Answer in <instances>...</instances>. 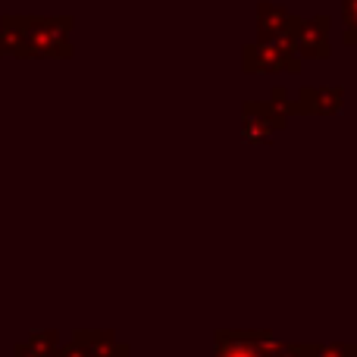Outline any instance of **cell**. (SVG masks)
<instances>
[{
	"instance_id": "1",
	"label": "cell",
	"mask_w": 357,
	"mask_h": 357,
	"mask_svg": "<svg viewBox=\"0 0 357 357\" xmlns=\"http://www.w3.org/2000/svg\"><path fill=\"white\" fill-rule=\"evenodd\" d=\"M73 16H0V56L16 60H69Z\"/></svg>"
},
{
	"instance_id": "2",
	"label": "cell",
	"mask_w": 357,
	"mask_h": 357,
	"mask_svg": "<svg viewBox=\"0 0 357 357\" xmlns=\"http://www.w3.org/2000/svg\"><path fill=\"white\" fill-rule=\"evenodd\" d=\"M289 126V113L279 110L273 100H245L238 119V135L245 144H273Z\"/></svg>"
},
{
	"instance_id": "3",
	"label": "cell",
	"mask_w": 357,
	"mask_h": 357,
	"mask_svg": "<svg viewBox=\"0 0 357 357\" xmlns=\"http://www.w3.org/2000/svg\"><path fill=\"white\" fill-rule=\"evenodd\" d=\"M241 73L245 75H279L301 73V56L295 47H285L276 41H251L241 47Z\"/></svg>"
},
{
	"instance_id": "4",
	"label": "cell",
	"mask_w": 357,
	"mask_h": 357,
	"mask_svg": "<svg viewBox=\"0 0 357 357\" xmlns=\"http://www.w3.org/2000/svg\"><path fill=\"white\" fill-rule=\"evenodd\" d=\"M270 342V329H216L210 357H266Z\"/></svg>"
},
{
	"instance_id": "5",
	"label": "cell",
	"mask_w": 357,
	"mask_h": 357,
	"mask_svg": "<svg viewBox=\"0 0 357 357\" xmlns=\"http://www.w3.org/2000/svg\"><path fill=\"white\" fill-rule=\"evenodd\" d=\"M301 16L289 13L285 6L273 3V0H260L257 3V41H276L285 47H295V31Z\"/></svg>"
},
{
	"instance_id": "6",
	"label": "cell",
	"mask_w": 357,
	"mask_h": 357,
	"mask_svg": "<svg viewBox=\"0 0 357 357\" xmlns=\"http://www.w3.org/2000/svg\"><path fill=\"white\" fill-rule=\"evenodd\" d=\"M329 31H333V19L326 13L320 16H301L295 31V54L301 60H329L333 56V44H329Z\"/></svg>"
},
{
	"instance_id": "7",
	"label": "cell",
	"mask_w": 357,
	"mask_h": 357,
	"mask_svg": "<svg viewBox=\"0 0 357 357\" xmlns=\"http://www.w3.org/2000/svg\"><path fill=\"white\" fill-rule=\"evenodd\" d=\"M298 116H339L345 110L342 85H304L295 98Z\"/></svg>"
},
{
	"instance_id": "8",
	"label": "cell",
	"mask_w": 357,
	"mask_h": 357,
	"mask_svg": "<svg viewBox=\"0 0 357 357\" xmlns=\"http://www.w3.org/2000/svg\"><path fill=\"white\" fill-rule=\"evenodd\" d=\"M73 342L88 354H98V357H129L132 348L126 342L116 339L113 329H75Z\"/></svg>"
},
{
	"instance_id": "9",
	"label": "cell",
	"mask_w": 357,
	"mask_h": 357,
	"mask_svg": "<svg viewBox=\"0 0 357 357\" xmlns=\"http://www.w3.org/2000/svg\"><path fill=\"white\" fill-rule=\"evenodd\" d=\"M60 342L63 339L56 329H38V333H29L16 348H13V357H54Z\"/></svg>"
},
{
	"instance_id": "10",
	"label": "cell",
	"mask_w": 357,
	"mask_h": 357,
	"mask_svg": "<svg viewBox=\"0 0 357 357\" xmlns=\"http://www.w3.org/2000/svg\"><path fill=\"white\" fill-rule=\"evenodd\" d=\"M310 357H357V342H310Z\"/></svg>"
},
{
	"instance_id": "11",
	"label": "cell",
	"mask_w": 357,
	"mask_h": 357,
	"mask_svg": "<svg viewBox=\"0 0 357 357\" xmlns=\"http://www.w3.org/2000/svg\"><path fill=\"white\" fill-rule=\"evenodd\" d=\"M342 41L357 47V0H342Z\"/></svg>"
},
{
	"instance_id": "12",
	"label": "cell",
	"mask_w": 357,
	"mask_h": 357,
	"mask_svg": "<svg viewBox=\"0 0 357 357\" xmlns=\"http://www.w3.org/2000/svg\"><path fill=\"white\" fill-rule=\"evenodd\" d=\"M266 357H310V342H270Z\"/></svg>"
},
{
	"instance_id": "13",
	"label": "cell",
	"mask_w": 357,
	"mask_h": 357,
	"mask_svg": "<svg viewBox=\"0 0 357 357\" xmlns=\"http://www.w3.org/2000/svg\"><path fill=\"white\" fill-rule=\"evenodd\" d=\"M270 100L279 107V110L289 113V116H298V104H295V100H289V94H285V88H282V85L273 88V91H270Z\"/></svg>"
},
{
	"instance_id": "14",
	"label": "cell",
	"mask_w": 357,
	"mask_h": 357,
	"mask_svg": "<svg viewBox=\"0 0 357 357\" xmlns=\"http://www.w3.org/2000/svg\"><path fill=\"white\" fill-rule=\"evenodd\" d=\"M79 351H82V348H79ZM79 357H98V354H88V351H82Z\"/></svg>"
}]
</instances>
